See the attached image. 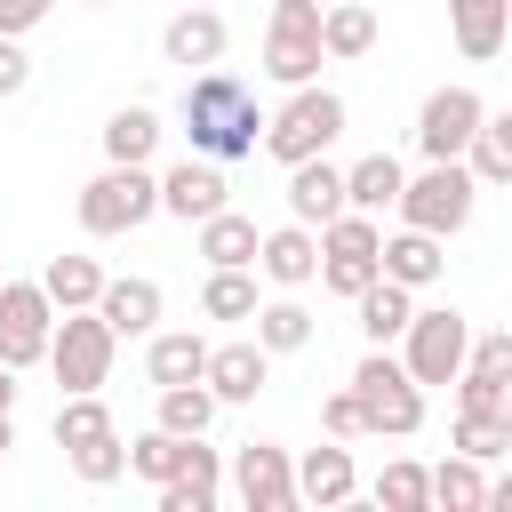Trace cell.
<instances>
[{
  "mask_svg": "<svg viewBox=\"0 0 512 512\" xmlns=\"http://www.w3.org/2000/svg\"><path fill=\"white\" fill-rule=\"evenodd\" d=\"M48 336H56V296L40 280H0V360L32 368L48 360Z\"/></svg>",
  "mask_w": 512,
  "mask_h": 512,
  "instance_id": "9c48e42d",
  "label": "cell"
},
{
  "mask_svg": "<svg viewBox=\"0 0 512 512\" xmlns=\"http://www.w3.org/2000/svg\"><path fill=\"white\" fill-rule=\"evenodd\" d=\"M24 80H32V56L16 48V32H0V96H24Z\"/></svg>",
  "mask_w": 512,
  "mask_h": 512,
  "instance_id": "7bdbcfd3",
  "label": "cell"
},
{
  "mask_svg": "<svg viewBox=\"0 0 512 512\" xmlns=\"http://www.w3.org/2000/svg\"><path fill=\"white\" fill-rule=\"evenodd\" d=\"M504 392H512V384H488V376H472V368L456 376V408H472V416H504Z\"/></svg>",
  "mask_w": 512,
  "mask_h": 512,
  "instance_id": "b9f144b4",
  "label": "cell"
},
{
  "mask_svg": "<svg viewBox=\"0 0 512 512\" xmlns=\"http://www.w3.org/2000/svg\"><path fill=\"white\" fill-rule=\"evenodd\" d=\"M216 488H224V480H192V472H176V480H160V512H208Z\"/></svg>",
  "mask_w": 512,
  "mask_h": 512,
  "instance_id": "60d3db41",
  "label": "cell"
},
{
  "mask_svg": "<svg viewBox=\"0 0 512 512\" xmlns=\"http://www.w3.org/2000/svg\"><path fill=\"white\" fill-rule=\"evenodd\" d=\"M256 272H264L272 288H312V280H320V232L288 216L280 232H264V248H256Z\"/></svg>",
  "mask_w": 512,
  "mask_h": 512,
  "instance_id": "5bb4252c",
  "label": "cell"
},
{
  "mask_svg": "<svg viewBox=\"0 0 512 512\" xmlns=\"http://www.w3.org/2000/svg\"><path fill=\"white\" fill-rule=\"evenodd\" d=\"M400 360H408V376H416V384H456V376H464V360H472V320H464L456 304L416 312V320H408V336H400Z\"/></svg>",
  "mask_w": 512,
  "mask_h": 512,
  "instance_id": "ba28073f",
  "label": "cell"
},
{
  "mask_svg": "<svg viewBox=\"0 0 512 512\" xmlns=\"http://www.w3.org/2000/svg\"><path fill=\"white\" fill-rule=\"evenodd\" d=\"M256 344L280 360V352H304L312 344V312L296 304V296H272V304H256Z\"/></svg>",
  "mask_w": 512,
  "mask_h": 512,
  "instance_id": "f546056e",
  "label": "cell"
},
{
  "mask_svg": "<svg viewBox=\"0 0 512 512\" xmlns=\"http://www.w3.org/2000/svg\"><path fill=\"white\" fill-rule=\"evenodd\" d=\"M352 312H360V336H368V344H400V336H408V320H416V288L376 280V288H360V296H352Z\"/></svg>",
  "mask_w": 512,
  "mask_h": 512,
  "instance_id": "7402d4cb",
  "label": "cell"
},
{
  "mask_svg": "<svg viewBox=\"0 0 512 512\" xmlns=\"http://www.w3.org/2000/svg\"><path fill=\"white\" fill-rule=\"evenodd\" d=\"M440 272H448V240H440V232L400 224V232L384 240V280H400V288H432Z\"/></svg>",
  "mask_w": 512,
  "mask_h": 512,
  "instance_id": "ac0fdd59",
  "label": "cell"
},
{
  "mask_svg": "<svg viewBox=\"0 0 512 512\" xmlns=\"http://www.w3.org/2000/svg\"><path fill=\"white\" fill-rule=\"evenodd\" d=\"M232 496L248 504V512H296L304 496H296V456L280 448V440H248L240 456H232Z\"/></svg>",
  "mask_w": 512,
  "mask_h": 512,
  "instance_id": "8fae6325",
  "label": "cell"
},
{
  "mask_svg": "<svg viewBox=\"0 0 512 512\" xmlns=\"http://www.w3.org/2000/svg\"><path fill=\"white\" fill-rule=\"evenodd\" d=\"M320 16H328V0H272V24H264V72L280 80V88H304V80H320Z\"/></svg>",
  "mask_w": 512,
  "mask_h": 512,
  "instance_id": "52a82bcc",
  "label": "cell"
},
{
  "mask_svg": "<svg viewBox=\"0 0 512 512\" xmlns=\"http://www.w3.org/2000/svg\"><path fill=\"white\" fill-rule=\"evenodd\" d=\"M264 384H272V352H264L256 336H232V344H216V352H208V392H216L224 408L256 400Z\"/></svg>",
  "mask_w": 512,
  "mask_h": 512,
  "instance_id": "9a60e30c",
  "label": "cell"
},
{
  "mask_svg": "<svg viewBox=\"0 0 512 512\" xmlns=\"http://www.w3.org/2000/svg\"><path fill=\"white\" fill-rule=\"evenodd\" d=\"M160 136H168V128H160L152 104H120V112L104 120V160H152Z\"/></svg>",
  "mask_w": 512,
  "mask_h": 512,
  "instance_id": "484cf974",
  "label": "cell"
},
{
  "mask_svg": "<svg viewBox=\"0 0 512 512\" xmlns=\"http://www.w3.org/2000/svg\"><path fill=\"white\" fill-rule=\"evenodd\" d=\"M488 504H496V512H512V472H496V480H488Z\"/></svg>",
  "mask_w": 512,
  "mask_h": 512,
  "instance_id": "f6af8a7d",
  "label": "cell"
},
{
  "mask_svg": "<svg viewBox=\"0 0 512 512\" xmlns=\"http://www.w3.org/2000/svg\"><path fill=\"white\" fill-rule=\"evenodd\" d=\"M344 96L336 88H320V80H304V88H288V104L264 120V152L280 160V168H296V160H312V152H328L336 136H344Z\"/></svg>",
  "mask_w": 512,
  "mask_h": 512,
  "instance_id": "3957f363",
  "label": "cell"
},
{
  "mask_svg": "<svg viewBox=\"0 0 512 512\" xmlns=\"http://www.w3.org/2000/svg\"><path fill=\"white\" fill-rule=\"evenodd\" d=\"M480 120H488V104H480L464 80L432 88V96H424V112H416V152H424V160H464V152H472V136H480Z\"/></svg>",
  "mask_w": 512,
  "mask_h": 512,
  "instance_id": "30bf717a",
  "label": "cell"
},
{
  "mask_svg": "<svg viewBox=\"0 0 512 512\" xmlns=\"http://www.w3.org/2000/svg\"><path fill=\"white\" fill-rule=\"evenodd\" d=\"M104 432H112L104 392H64V400H56V448H88V440H104Z\"/></svg>",
  "mask_w": 512,
  "mask_h": 512,
  "instance_id": "836d02e7",
  "label": "cell"
},
{
  "mask_svg": "<svg viewBox=\"0 0 512 512\" xmlns=\"http://www.w3.org/2000/svg\"><path fill=\"white\" fill-rule=\"evenodd\" d=\"M320 432H328V440H368V400H360L352 384L328 392V400H320Z\"/></svg>",
  "mask_w": 512,
  "mask_h": 512,
  "instance_id": "f35d334b",
  "label": "cell"
},
{
  "mask_svg": "<svg viewBox=\"0 0 512 512\" xmlns=\"http://www.w3.org/2000/svg\"><path fill=\"white\" fill-rule=\"evenodd\" d=\"M208 336H192V328H152L144 336V376L152 384H200L208 376Z\"/></svg>",
  "mask_w": 512,
  "mask_h": 512,
  "instance_id": "e0dca14e",
  "label": "cell"
},
{
  "mask_svg": "<svg viewBox=\"0 0 512 512\" xmlns=\"http://www.w3.org/2000/svg\"><path fill=\"white\" fill-rule=\"evenodd\" d=\"M16 448V408H0V456Z\"/></svg>",
  "mask_w": 512,
  "mask_h": 512,
  "instance_id": "bcb514c9",
  "label": "cell"
},
{
  "mask_svg": "<svg viewBox=\"0 0 512 512\" xmlns=\"http://www.w3.org/2000/svg\"><path fill=\"white\" fill-rule=\"evenodd\" d=\"M40 288L56 296V312H80V304H96V296H104V264H96V256H48Z\"/></svg>",
  "mask_w": 512,
  "mask_h": 512,
  "instance_id": "83f0119b",
  "label": "cell"
},
{
  "mask_svg": "<svg viewBox=\"0 0 512 512\" xmlns=\"http://www.w3.org/2000/svg\"><path fill=\"white\" fill-rule=\"evenodd\" d=\"M352 488H360V472H352V448H344V440L296 456V496H304V504H352Z\"/></svg>",
  "mask_w": 512,
  "mask_h": 512,
  "instance_id": "d6986e66",
  "label": "cell"
},
{
  "mask_svg": "<svg viewBox=\"0 0 512 512\" xmlns=\"http://www.w3.org/2000/svg\"><path fill=\"white\" fill-rule=\"evenodd\" d=\"M176 120H184L192 152H208V160H248V152L264 144L256 88H248L240 72H224V64H208V72H192V80H184V104H176Z\"/></svg>",
  "mask_w": 512,
  "mask_h": 512,
  "instance_id": "6da1fadb",
  "label": "cell"
},
{
  "mask_svg": "<svg viewBox=\"0 0 512 512\" xmlns=\"http://www.w3.org/2000/svg\"><path fill=\"white\" fill-rule=\"evenodd\" d=\"M216 208H232V184H224V160H208V152H192V160H176V168L160 176V216H176V224H208Z\"/></svg>",
  "mask_w": 512,
  "mask_h": 512,
  "instance_id": "7c38bea8",
  "label": "cell"
},
{
  "mask_svg": "<svg viewBox=\"0 0 512 512\" xmlns=\"http://www.w3.org/2000/svg\"><path fill=\"white\" fill-rule=\"evenodd\" d=\"M184 456H192V440H184V432H168V424H152V432H136V440H128V472H136V480H152V488H160V480H176V472H184Z\"/></svg>",
  "mask_w": 512,
  "mask_h": 512,
  "instance_id": "f1b7e54d",
  "label": "cell"
},
{
  "mask_svg": "<svg viewBox=\"0 0 512 512\" xmlns=\"http://www.w3.org/2000/svg\"><path fill=\"white\" fill-rule=\"evenodd\" d=\"M200 312H208V320H256V272H248V264H208Z\"/></svg>",
  "mask_w": 512,
  "mask_h": 512,
  "instance_id": "4316f807",
  "label": "cell"
},
{
  "mask_svg": "<svg viewBox=\"0 0 512 512\" xmlns=\"http://www.w3.org/2000/svg\"><path fill=\"white\" fill-rule=\"evenodd\" d=\"M216 408H224V400L208 392V376H200V384H160V424L184 432V440H200V432L216 424Z\"/></svg>",
  "mask_w": 512,
  "mask_h": 512,
  "instance_id": "4dcf8cb0",
  "label": "cell"
},
{
  "mask_svg": "<svg viewBox=\"0 0 512 512\" xmlns=\"http://www.w3.org/2000/svg\"><path fill=\"white\" fill-rule=\"evenodd\" d=\"M472 176L480 184H512V104H496L488 120H480V136H472Z\"/></svg>",
  "mask_w": 512,
  "mask_h": 512,
  "instance_id": "d6a6232c",
  "label": "cell"
},
{
  "mask_svg": "<svg viewBox=\"0 0 512 512\" xmlns=\"http://www.w3.org/2000/svg\"><path fill=\"white\" fill-rule=\"evenodd\" d=\"M432 504H448V512H480L488 504V472H480V456H448V464H432Z\"/></svg>",
  "mask_w": 512,
  "mask_h": 512,
  "instance_id": "1f68e13d",
  "label": "cell"
},
{
  "mask_svg": "<svg viewBox=\"0 0 512 512\" xmlns=\"http://www.w3.org/2000/svg\"><path fill=\"white\" fill-rule=\"evenodd\" d=\"M344 208H352V192H344V168H336L328 152H312V160L288 168V216H296V224L320 232V224H336Z\"/></svg>",
  "mask_w": 512,
  "mask_h": 512,
  "instance_id": "4fadbf2b",
  "label": "cell"
},
{
  "mask_svg": "<svg viewBox=\"0 0 512 512\" xmlns=\"http://www.w3.org/2000/svg\"><path fill=\"white\" fill-rule=\"evenodd\" d=\"M160 56H168V64H184V72L224 64V16H216V8H184V16H168Z\"/></svg>",
  "mask_w": 512,
  "mask_h": 512,
  "instance_id": "2e32d148",
  "label": "cell"
},
{
  "mask_svg": "<svg viewBox=\"0 0 512 512\" xmlns=\"http://www.w3.org/2000/svg\"><path fill=\"white\" fill-rule=\"evenodd\" d=\"M72 208H80V232H88V240H120V232H136V224L160 216V176H152L144 160H112L104 176L80 184Z\"/></svg>",
  "mask_w": 512,
  "mask_h": 512,
  "instance_id": "7a4b0ae2",
  "label": "cell"
},
{
  "mask_svg": "<svg viewBox=\"0 0 512 512\" xmlns=\"http://www.w3.org/2000/svg\"><path fill=\"white\" fill-rule=\"evenodd\" d=\"M48 8H56V0H0V32H16V40H24V32L48 16Z\"/></svg>",
  "mask_w": 512,
  "mask_h": 512,
  "instance_id": "ee69618b",
  "label": "cell"
},
{
  "mask_svg": "<svg viewBox=\"0 0 512 512\" xmlns=\"http://www.w3.org/2000/svg\"><path fill=\"white\" fill-rule=\"evenodd\" d=\"M80 8H112V0H80Z\"/></svg>",
  "mask_w": 512,
  "mask_h": 512,
  "instance_id": "c3c4849f",
  "label": "cell"
},
{
  "mask_svg": "<svg viewBox=\"0 0 512 512\" xmlns=\"http://www.w3.org/2000/svg\"><path fill=\"white\" fill-rule=\"evenodd\" d=\"M96 312H104L120 336H152V328H160V280H144V272H128V280H104Z\"/></svg>",
  "mask_w": 512,
  "mask_h": 512,
  "instance_id": "44dd1931",
  "label": "cell"
},
{
  "mask_svg": "<svg viewBox=\"0 0 512 512\" xmlns=\"http://www.w3.org/2000/svg\"><path fill=\"white\" fill-rule=\"evenodd\" d=\"M376 280H384V256H320V288L344 296V304H352L360 288H376Z\"/></svg>",
  "mask_w": 512,
  "mask_h": 512,
  "instance_id": "8d00e7d4",
  "label": "cell"
},
{
  "mask_svg": "<svg viewBox=\"0 0 512 512\" xmlns=\"http://www.w3.org/2000/svg\"><path fill=\"white\" fill-rule=\"evenodd\" d=\"M448 448H464V456L496 464V456H512V424H504V416H472V408H456V424H448Z\"/></svg>",
  "mask_w": 512,
  "mask_h": 512,
  "instance_id": "e575fe53",
  "label": "cell"
},
{
  "mask_svg": "<svg viewBox=\"0 0 512 512\" xmlns=\"http://www.w3.org/2000/svg\"><path fill=\"white\" fill-rule=\"evenodd\" d=\"M448 32L472 64H488L504 40H512V0H448Z\"/></svg>",
  "mask_w": 512,
  "mask_h": 512,
  "instance_id": "ffe728a7",
  "label": "cell"
},
{
  "mask_svg": "<svg viewBox=\"0 0 512 512\" xmlns=\"http://www.w3.org/2000/svg\"><path fill=\"white\" fill-rule=\"evenodd\" d=\"M472 208H480V176H472V160H424V176L400 184V224H416V232L456 240V232L472 224Z\"/></svg>",
  "mask_w": 512,
  "mask_h": 512,
  "instance_id": "277c9868",
  "label": "cell"
},
{
  "mask_svg": "<svg viewBox=\"0 0 512 512\" xmlns=\"http://www.w3.org/2000/svg\"><path fill=\"white\" fill-rule=\"evenodd\" d=\"M112 352H120V328L80 304V312H56V336H48V368L64 392H104L112 384Z\"/></svg>",
  "mask_w": 512,
  "mask_h": 512,
  "instance_id": "5b68a950",
  "label": "cell"
},
{
  "mask_svg": "<svg viewBox=\"0 0 512 512\" xmlns=\"http://www.w3.org/2000/svg\"><path fill=\"white\" fill-rule=\"evenodd\" d=\"M376 504H384V512H424V504H432V472L408 464V456L384 464V472H376Z\"/></svg>",
  "mask_w": 512,
  "mask_h": 512,
  "instance_id": "d590c367",
  "label": "cell"
},
{
  "mask_svg": "<svg viewBox=\"0 0 512 512\" xmlns=\"http://www.w3.org/2000/svg\"><path fill=\"white\" fill-rule=\"evenodd\" d=\"M352 392L368 400V432L384 440H408V432H424V384L408 376V360H392V344H368L360 352V368H352Z\"/></svg>",
  "mask_w": 512,
  "mask_h": 512,
  "instance_id": "8992f818",
  "label": "cell"
},
{
  "mask_svg": "<svg viewBox=\"0 0 512 512\" xmlns=\"http://www.w3.org/2000/svg\"><path fill=\"white\" fill-rule=\"evenodd\" d=\"M504 424H512V392H504Z\"/></svg>",
  "mask_w": 512,
  "mask_h": 512,
  "instance_id": "7dc6e473",
  "label": "cell"
},
{
  "mask_svg": "<svg viewBox=\"0 0 512 512\" xmlns=\"http://www.w3.org/2000/svg\"><path fill=\"white\" fill-rule=\"evenodd\" d=\"M320 48H328L336 64L368 56V48H376V8H368V0H328V16H320Z\"/></svg>",
  "mask_w": 512,
  "mask_h": 512,
  "instance_id": "cb8c5ba5",
  "label": "cell"
},
{
  "mask_svg": "<svg viewBox=\"0 0 512 512\" xmlns=\"http://www.w3.org/2000/svg\"><path fill=\"white\" fill-rule=\"evenodd\" d=\"M72 456V472L88 480V488H112L120 472H128V448H120V432H104V440H88V448H64Z\"/></svg>",
  "mask_w": 512,
  "mask_h": 512,
  "instance_id": "74e56055",
  "label": "cell"
},
{
  "mask_svg": "<svg viewBox=\"0 0 512 512\" xmlns=\"http://www.w3.org/2000/svg\"><path fill=\"white\" fill-rule=\"evenodd\" d=\"M192 232H200V256H208V264H256V248H264L256 216H240V208H216V216L192 224Z\"/></svg>",
  "mask_w": 512,
  "mask_h": 512,
  "instance_id": "d4e9b609",
  "label": "cell"
},
{
  "mask_svg": "<svg viewBox=\"0 0 512 512\" xmlns=\"http://www.w3.org/2000/svg\"><path fill=\"white\" fill-rule=\"evenodd\" d=\"M400 184H408V168H400L392 152H360V160L344 168V192H352V208H368V216L400 208Z\"/></svg>",
  "mask_w": 512,
  "mask_h": 512,
  "instance_id": "603a6c76",
  "label": "cell"
},
{
  "mask_svg": "<svg viewBox=\"0 0 512 512\" xmlns=\"http://www.w3.org/2000/svg\"><path fill=\"white\" fill-rule=\"evenodd\" d=\"M472 376H488V384H512V328H488V336H472V360H464Z\"/></svg>",
  "mask_w": 512,
  "mask_h": 512,
  "instance_id": "ab89813d",
  "label": "cell"
}]
</instances>
